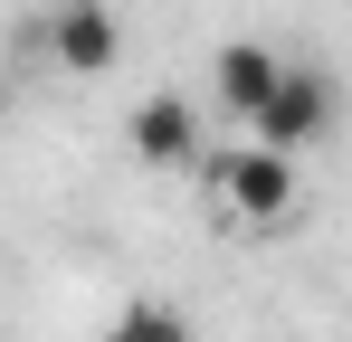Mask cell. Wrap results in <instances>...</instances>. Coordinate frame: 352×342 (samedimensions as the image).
I'll use <instances>...</instances> for the list:
<instances>
[{"label":"cell","instance_id":"obj_1","mask_svg":"<svg viewBox=\"0 0 352 342\" xmlns=\"http://www.w3.org/2000/svg\"><path fill=\"white\" fill-rule=\"evenodd\" d=\"M200 200L229 238H276L295 219V162L267 152V143H229V152H200Z\"/></svg>","mask_w":352,"mask_h":342},{"label":"cell","instance_id":"obj_2","mask_svg":"<svg viewBox=\"0 0 352 342\" xmlns=\"http://www.w3.org/2000/svg\"><path fill=\"white\" fill-rule=\"evenodd\" d=\"M333 133V76L324 67H276V86H267V105L248 114V143H267V152H314Z\"/></svg>","mask_w":352,"mask_h":342},{"label":"cell","instance_id":"obj_3","mask_svg":"<svg viewBox=\"0 0 352 342\" xmlns=\"http://www.w3.org/2000/svg\"><path fill=\"white\" fill-rule=\"evenodd\" d=\"M124 143H133L143 171H190L200 162V105L190 95H143L124 114Z\"/></svg>","mask_w":352,"mask_h":342},{"label":"cell","instance_id":"obj_4","mask_svg":"<svg viewBox=\"0 0 352 342\" xmlns=\"http://www.w3.org/2000/svg\"><path fill=\"white\" fill-rule=\"evenodd\" d=\"M48 57H58L67 76H105L124 57V29H115V0H76L48 19Z\"/></svg>","mask_w":352,"mask_h":342},{"label":"cell","instance_id":"obj_5","mask_svg":"<svg viewBox=\"0 0 352 342\" xmlns=\"http://www.w3.org/2000/svg\"><path fill=\"white\" fill-rule=\"evenodd\" d=\"M276 67H286V57H276V48H257V38H229V48H210V105L248 124V114L267 105Z\"/></svg>","mask_w":352,"mask_h":342},{"label":"cell","instance_id":"obj_6","mask_svg":"<svg viewBox=\"0 0 352 342\" xmlns=\"http://www.w3.org/2000/svg\"><path fill=\"white\" fill-rule=\"evenodd\" d=\"M105 342H190V323H181L172 304H124L115 323H105Z\"/></svg>","mask_w":352,"mask_h":342},{"label":"cell","instance_id":"obj_7","mask_svg":"<svg viewBox=\"0 0 352 342\" xmlns=\"http://www.w3.org/2000/svg\"><path fill=\"white\" fill-rule=\"evenodd\" d=\"M0 114H10V76H0Z\"/></svg>","mask_w":352,"mask_h":342},{"label":"cell","instance_id":"obj_8","mask_svg":"<svg viewBox=\"0 0 352 342\" xmlns=\"http://www.w3.org/2000/svg\"><path fill=\"white\" fill-rule=\"evenodd\" d=\"M58 10H76V0H58Z\"/></svg>","mask_w":352,"mask_h":342}]
</instances>
